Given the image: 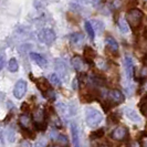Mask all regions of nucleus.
Segmentation results:
<instances>
[{
    "instance_id": "412c9836",
    "label": "nucleus",
    "mask_w": 147,
    "mask_h": 147,
    "mask_svg": "<svg viewBox=\"0 0 147 147\" xmlns=\"http://www.w3.org/2000/svg\"><path fill=\"white\" fill-rule=\"evenodd\" d=\"M91 24H92V27H93V29H94V32H95V30L96 31H98L100 33L103 32L104 23L102 21H100V20H92Z\"/></svg>"
},
{
    "instance_id": "ddd939ff",
    "label": "nucleus",
    "mask_w": 147,
    "mask_h": 147,
    "mask_svg": "<svg viewBox=\"0 0 147 147\" xmlns=\"http://www.w3.org/2000/svg\"><path fill=\"white\" fill-rule=\"evenodd\" d=\"M30 58L32 59V61H34L38 65L41 66V67H45V66H47V64H48L47 60L44 59L41 54H39V53H34V52L30 53Z\"/></svg>"
},
{
    "instance_id": "cd10ccee",
    "label": "nucleus",
    "mask_w": 147,
    "mask_h": 147,
    "mask_svg": "<svg viewBox=\"0 0 147 147\" xmlns=\"http://www.w3.org/2000/svg\"><path fill=\"white\" fill-rule=\"evenodd\" d=\"M140 78H142V79H146L147 78V66L146 65L140 70Z\"/></svg>"
},
{
    "instance_id": "aec40b11",
    "label": "nucleus",
    "mask_w": 147,
    "mask_h": 147,
    "mask_svg": "<svg viewBox=\"0 0 147 147\" xmlns=\"http://www.w3.org/2000/svg\"><path fill=\"white\" fill-rule=\"evenodd\" d=\"M103 136H104V129L103 128L95 129V131L91 132V134H90V138H91V140H98V138H102Z\"/></svg>"
},
{
    "instance_id": "39448f33",
    "label": "nucleus",
    "mask_w": 147,
    "mask_h": 147,
    "mask_svg": "<svg viewBox=\"0 0 147 147\" xmlns=\"http://www.w3.org/2000/svg\"><path fill=\"white\" fill-rule=\"evenodd\" d=\"M26 92H27V82L23 80H19L13 88V95L16 98L20 100L24 96Z\"/></svg>"
},
{
    "instance_id": "20e7f679",
    "label": "nucleus",
    "mask_w": 147,
    "mask_h": 147,
    "mask_svg": "<svg viewBox=\"0 0 147 147\" xmlns=\"http://www.w3.org/2000/svg\"><path fill=\"white\" fill-rule=\"evenodd\" d=\"M128 136V129L126 128L125 126H118L116 127L113 132L111 133V137L113 140L122 142V140H126V137Z\"/></svg>"
},
{
    "instance_id": "7c9ffc66",
    "label": "nucleus",
    "mask_w": 147,
    "mask_h": 147,
    "mask_svg": "<svg viewBox=\"0 0 147 147\" xmlns=\"http://www.w3.org/2000/svg\"><path fill=\"white\" fill-rule=\"evenodd\" d=\"M5 64H6V62H5V57H3V55H0V71L3 69Z\"/></svg>"
},
{
    "instance_id": "6e6552de",
    "label": "nucleus",
    "mask_w": 147,
    "mask_h": 147,
    "mask_svg": "<svg viewBox=\"0 0 147 147\" xmlns=\"http://www.w3.org/2000/svg\"><path fill=\"white\" fill-rule=\"evenodd\" d=\"M71 136L73 142V147H81V140H80V131L76 123H71Z\"/></svg>"
},
{
    "instance_id": "a211bd4d",
    "label": "nucleus",
    "mask_w": 147,
    "mask_h": 147,
    "mask_svg": "<svg viewBox=\"0 0 147 147\" xmlns=\"http://www.w3.org/2000/svg\"><path fill=\"white\" fill-rule=\"evenodd\" d=\"M117 24H118V28L121 29V31H122L123 33H127V32L129 31V27H128V24H127V22H126L125 18H121L117 21Z\"/></svg>"
},
{
    "instance_id": "bb28decb",
    "label": "nucleus",
    "mask_w": 147,
    "mask_h": 147,
    "mask_svg": "<svg viewBox=\"0 0 147 147\" xmlns=\"http://www.w3.org/2000/svg\"><path fill=\"white\" fill-rule=\"evenodd\" d=\"M58 142L61 143V144H63V145H65L66 143H67V138L64 135H58Z\"/></svg>"
},
{
    "instance_id": "6ab92c4d",
    "label": "nucleus",
    "mask_w": 147,
    "mask_h": 147,
    "mask_svg": "<svg viewBox=\"0 0 147 147\" xmlns=\"http://www.w3.org/2000/svg\"><path fill=\"white\" fill-rule=\"evenodd\" d=\"M19 69V64H18V61L12 58V59L9 60V63H8V70L10 72H17Z\"/></svg>"
},
{
    "instance_id": "c85d7f7f",
    "label": "nucleus",
    "mask_w": 147,
    "mask_h": 147,
    "mask_svg": "<svg viewBox=\"0 0 147 147\" xmlns=\"http://www.w3.org/2000/svg\"><path fill=\"white\" fill-rule=\"evenodd\" d=\"M137 3H138V2H137V0H129V1L127 2V7L131 8V9H134Z\"/></svg>"
},
{
    "instance_id": "4468645a",
    "label": "nucleus",
    "mask_w": 147,
    "mask_h": 147,
    "mask_svg": "<svg viewBox=\"0 0 147 147\" xmlns=\"http://www.w3.org/2000/svg\"><path fill=\"white\" fill-rule=\"evenodd\" d=\"M124 112H125V115L127 116V118L131 119L132 122H136V123H140V115L136 113V111L135 110L129 109V107H126L125 110H124Z\"/></svg>"
},
{
    "instance_id": "9d476101",
    "label": "nucleus",
    "mask_w": 147,
    "mask_h": 147,
    "mask_svg": "<svg viewBox=\"0 0 147 147\" xmlns=\"http://www.w3.org/2000/svg\"><path fill=\"white\" fill-rule=\"evenodd\" d=\"M57 109H58V111L60 112V114L65 118L70 117V116H72L73 114H75V112H73V111L70 109L69 105H66V104H64V103H58Z\"/></svg>"
},
{
    "instance_id": "a878e982",
    "label": "nucleus",
    "mask_w": 147,
    "mask_h": 147,
    "mask_svg": "<svg viewBox=\"0 0 147 147\" xmlns=\"http://www.w3.org/2000/svg\"><path fill=\"white\" fill-rule=\"evenodd\" d=\"M49 79H50V82H51V84H53L54 86H60V85H61V80H60V78L55 73L51 74Z\"/></svg>"
},
{
    "instance_id": "dca6fc26",
    "label": "nucleus",
    "mask_w": 147,
    "mask_h": 147,
    "mask_svg": "<svg viewBox=\"0 0 147 147\" xmlns=\"http://www.w3.org/2000/svg\"><path fill=\"white\" fill-rule=\"evenodd\" d=\"M84 55L86 61H93V59L96 57V52L91 48V47H84Z\"/></svg>"
},
{
    "instance_id": "423d86ee",
    "label": "nucleus",
    "mask_w": 147,
    "mask_h": 147,
    "mask_svg": "<svg viewBox=\"0 0 147 147\" xmlns=\"http://www.w3.org/2000/svg\"><path fill=\"white\" fill-rule=\"evenodd\" d=\"M55 70H57V75L58 76H62L63 79H66L67 75H69V70H67V66L66 64L62 61V60L58 59L55 61Z\"/></svg>"
},
{
    "instance_id": "2f4dec72",
    "label": "nucleus",
    "mask_w": 147,
    "mask_h": 147,
    "mask_svg": "<svg viewBox=\"0 0 147 147\" xmlns=\"http://www.w3.org/2000/svg\"><path fill=\"white\" fill-rule=\"evenodd\" d=\"M34 147H45V143H44L43 140H39Z\"/></svg>"
},
{
    "instance_id": "f8f14e48",
    "label": "nucleus",
    "mask_w": 147,
    "mask_h": 147,
    "mask_svg": "<svg viewBox=\"0 0 147 147\" xmlns=\"http://www.w3.org/2000/svg\"><path fill=\"white\" fill-rule=\"evenodd\" d=\"M71 63H72L73 67L78 72H81V71H83V70L85 69V62H84L83 59H82L81 57H79V55L73 57L72 60H71Z\"/></svg>"
},
{
    "instance_id": "1a4fd4ad",
    "label": "nucleus",
    "mask_w": 147,
    "mask_h": 147,
    "mask_svg": "<svg viewBox=\"0 0 147 147\" xmlns=\"http://www.w3.org/2000/svg\"><path fill=\"white\" fill-rule=\"evenodd\" d=\"M109 96H110L111 101L115 102V104H121L125 101V96L124 94L117 90V88H114V90H111L109 92Z\"/></svg>"
},
{
    "instance_id": "b1692460",
    "label": "nucleus",
    "mask_w": 147,
    "mask_h": 147,
    "mask_svg": "<svg viewBox=\"0 0 147 147\" xmlns=\"http://www.w3.org/2000/svg\"><path fill=\"white\" fill-rule=\"evenodd\" d=\"M30 117L28 115H22L20 117V124H21L22 128H29L30 125Z\"/></svg>"
},
{
    "instance_id": "f3484780",
    "label": "nucleus",
    "mask_w": 147,
    "mask_h": 147,
    "mask_svg": "<svg viewBox=\"0 0 147 147\" xmlns=\"http://www.w3.org/2000/svg\"><path fill=\"white\" fill-rule=\"evenodd\" d=\"M38 88H40L42 92L44 93H47L49 90H51V88H50V84L48 83V81L45 80V79H40L39 81H38Z\"/></svg>"
},
{
    "instance_id": "f257e3e1",
    "label": "nucleus",
    "mask_w": 147,
    "mask_h": 147,
    "mask_svg": "<svg viewBox=\"0 0 147 147\" xmlns=\"http://www.w3.org/2000/svg\"><path fill=\"white\" fill-rule=\"evenodd\" d=\"M143 18H144L143 11L137 9V8H134V9H129L127 11L125 20L128 24V27H131L132 29H137L143 21Z\"/></svg>"
},
{
    "instance_id": "2eb2a0df",
    "label": "nucleus",
    "mask_w": 147,
    "mask_h": 147,
    "mask_svg": "<svg viewBox=\"0 0 147 147\" xmlns=\"http://www.w3.org/2000/svg\"><path fill=\"white\" fill-rule=\"evenodd\" d=\"M83 40H84V36L80 32H76V33H73V34L70 36V41L75 45L81 44L83 42Z\"/></svg>"
},
{
    "instance_id": "5701e85b",
    "label": "nucleus",
    "mask_w": 147,
    "mask_h": 147,
    "mask_svg": "<svg viewBox=\"0 0 147 147\" xmlns=\"http://www.w3.org/2000/svg\"><path fill=\"white\" fill-rule=\"evenodd\" d=\"M140 109L142 114L147 116V94L142 98V101H140Z\"/></svg>"
},
{
    "instance_id": "72a5a7b5",
    "label": "nucleus",
    "mask_w": 147,
    "mask_h": 147,
    "mask_svg": "<svg viewBox=\"0 0 147 147\" xmlns=\"http://www.w3.org/2000/svg\"><path fill=\"white\" fill-rule=\"evenodd\" d=\"M144 147H147V140L144 142Z\"/></svg>"
},
{
    "instance_id": "0eeeda50",
    "label": "nucleus",
    "mask_w": 147,
    "mask_h": 147,
    "mask_svg": "<svg viewBox=\"0 0 147 147\" xmlns=\"http://www.w3.org/2000/svg\"><path fill=\"white\" fill-rule=\"evenodd\" d=\"M124 66H125V72H126V78L128 81H131L134 76V63L131 57L126 55L124 59Z\"/></svg>"
},
{
    "instance_id": "7ed1b4c3",
    "label": "nucleus",
    "mask_w": 147,
    "mask_h": 147,
    "mask_svg": "<svg viewBox=\"0 0 147 147\" xmlns=\"http://www.w3.org/2000/svg\"><path fill=\"white\" fill-rule=\"evenodd\" d=\"M55 33L54 31L51 29H43L40 31L39 33V40L40 42L47 44V45H50L55 41Z\"/></svg>"
},
{
    "instance_id": "9b49d317",
    "label": "nucleus",
    "mask_w": 147,
    "mask_h": 147,
    "mask_svg": "<svg viewBox=\"0 0 147 147\" xmlns=\"http://www.w3.org/2000/svg\"><path fill=\"white\" fill-rule=\"evenodd\" d=\"M105 43H106V45H107V48H109L114 54H117L118 43L114 38L112 37V36H106V38H105Z\"/></svg>"
},
{
    "instance_id": "f03ea898",
    "label": "nucleus",
    "mask_w": 147,
    "mask_h": 147,
    "mask_svg": "<svg viewBox=\"0 0 147 147\" xmlns=\"http://www.w3.org/2000/svg\"><path fill=\"white\" fill-rule=\"evenodd\" d=\"M85 121H86L88 127L94 128L102 123L103 115L100 111L95 110V109H88L85 112Z\"/></svg>"
},
{
    "instance_id": "393cba45",
    "label": "nucleus",
    "mask_w": 147,
    "mask_h": 147,
    "mask_svg": "<svg viewBox=\"0 0 147 147\" xmlns=\"http://www.w3.org/2000/svg\"><path fill=\"white\" fill-rule=\"evenodd\" d=\"M119 114H118L117 112H113V113H111L110 116H109V122L111 123H113V124H117L118 122H119Z\"/></svg>"
},
{
    "instance_id": "c756f323",
    "label": "nucleus",
    "mask_w": 147,
    "mask_h": 147,
    "mask_svg": "<svg viewBox=\"0 0 147 147\" xmlns=\"http://www.w3.org/2000/svg\"><path fill=\"white\" fill-rule=\"evenodd\" d=\"M20 147H31V144H30L29 140H23L21 143H20Z\"/></svg>"
},
{
    "instance_id": "4be33fe9",
    "label": "nucleus",
    "mask_w": 147,
    "mask_h": 147,
    "mask_svg": "<svg viewBox=\"0 0 147 147\" xmlns=\"http://www.w3.org/2000/svg\"><path fill=\"white\" fill-rule=\"evenodd\" d=\"M84 26H85V30H86V32H88L90 39H91V40H94V38H95V32H94V29H93V27H92L91 22L85 21Z\"/></svg>"
},
{
    "instance_id": "473e14b6",
    "label": "nucleus",
    "mask_w": 147,
    "mask_h": 147,
    "mask_svg": "<svg viewBox=\"0 0 147 147\" xmlns=\"http://www.w3.org/2000/svg\"><path fill=\"white\" fill-rule=\"evenodd\" d=\"M72 88H75V90L78 88V79H75V80L73 81V84H72Z\"/></svg>"
}]
</instances>
